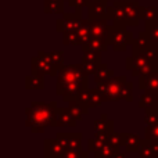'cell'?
I'll list each match as a JSON object with an SVG mask.
<instances>
[{"label":"cell","instance_id":"1","mask_svg":"<svg viewBox=\"0 0 158 158\" xmlns=\"http://www.w3.org/2000/svg\"><path fill=\"white\" fill-rule=\"evenodd\" d=\"M79 82H87V75L82 69V64L64 65L63 68L58 69L57 74V93L63 96L67 87Z\"/></svg>","mask_w":158,"mask_h":158},{"label":"cell","instance_id":"2","mask_svg":"<svg viewBox=\"0 0 158 158\" xmlns=\"http://www.w3.org/2000/svg\"><path fill=\"white\" fill-rule=\"evenodd\" d=\"M28 122L33 123L35 126H46L57 118V110L54 103L43 104V103H33L31 108H28Z\"/></svg>","mask_w":158,"mask_h":158},{"label":"cell","instance_id":"3","mask_svg":"<svg viewBox=\"0 0 158 158\" xmlns=\"http://www.w3.org/2000/svg\"><path fill=\"white\" fill-rule=\"evenodd\" d=\"M128 27L121 24H111L110 28V36H108V46H111L115 52H125L128 44L133 43V35L131 32H128L126 29Z\"/></svg>","mask_w":158,"mask_h":158},{"label":"cell","instance_id":"4","mask_svg":"<svg viewBox=\"0 0 158 158\" xmlns=\"http://www.w3.org/2000/svg\"><path fill=\"white\" fill-rule=\"evenodd\" d=\"M125 67L136 77H146V75H150L151 72L156 71V68L158 67V61L151 63L147 58L143 57L140 53H132V56L126 57Z\"/></svg>","mask_w":158,"mask_h":158},{"label":"cell","instance_id":"5","mask_svg":"<svg viewBox=\"0 0 158 158\" xmlns=\"http://www.w3.org/2000/svg\"><path fill=\"white\" fill-rule=\"evenodd\" d=\"M32 63V74H38V75H57L58 71L56 69V67L52 64L49 53L44 52H38L36 57H32L31 60Z\"/></svg>","mask_w":158,"mask_h":158},{"label":"cell","instance_id":"6","mask_svg":"<svg viewBox=\"0 0 158 158\" xmlns=\"http://www.w3.org/2000/svg\"><path fill=\"white\" fill-rule=\"evenodd\" d=\"M125 83H126V77L125 75H121V77H114L107 83L100 85L97 89L103 94L104 100H119L121 89H122V86Z\"/></svg>","mask_w":158,"mask_h":158},{"label":"cell","instance_id":"7","mask_svg":"<svg viewBox=\"0 0 158 158\" xmlns=\"http://www.w3.org/2000/svg\"><path fill=\"white\" fill-rule=\"evenodd\" d=\"M83 17H82V10H75L74 13H65L63 18H58L56 22V29L57 32L64 33L69 32V31H77L83 22Z\"/></svg>","mask_w":158,"mask_h":158},{"label":"cell","instance_id":"8","mask_svg":"<svg viewBox=\"0 0 158 158\" xmlns=\"http://www.w3.org/2000/svg\"><path fill=\"white\" fill-rule=\"evenodd\" d=\"M87 18L90 21L94 19H108L110 21V3L103 0H89L87 4Z\"/></svg>","mask_w":158,"mask_h":158},{"label":"cell","instance_id":"9","mask_svg":"<svg viewBox=\"0 0 158 158\" xmlns=\"http://www.w3.org/2000/svg\"><path fill=\"white\" fill-rule=\"evenodd\" d=\"M122 6L125 8L126 27H137L140 24V3L137 0H122Z\"/></svg>","mask_w":158,"mask_h":158},{"label":"cell","instance_id":"10","mask_svg":"<svg viewBox=\"0 0 158 158\" xmlns=\"http://www.w3.org/2000/svg\"><path fill=\"white\" fill-rule=\"evenodd\" d=\"M110 28L111 25L108 24V19H94L90 21V32L92 38L101 39V40H108L110 36Z\"/></svg>","mask_w":158,"mask_h":158},{"label":"cell","instance_id":"11","mask_svg":"<svg viewBox=\"0 0 158 158\" xmlns=\"http://www.w3.org/2000/svg\"><path fill=\"white\" fill-rule=\"evenodd\" d=\"M139 85L142 89H144L146 92L150 93H156L158 94V74L156 71L151 72L150 75H146V77H139Z\"/></svg>","mask_w":158,"mask_h":158},{"label":"cell","instance_id":"12","mask_svg":"<svg viewBox=\"0 0 158 158\" xmlns=\"http://www.w3.org/2000/svg\"><path fill=\"white\" fill-rule=\"evenodd\" d=\"M112 78H114V71H112L107 64L101 63L97 72L94 74V81H96V83H97V86L107 83V82H110Z\"/></svg>","mask_w":158,"mask_h":158},{"label":"cell","instance_id":"13","mask_svg":"<svg viewBox=\"0 0 158 158\" xmlns=\"http://www.w3.org/2000/svg\"><path fill=\"white\" fill-rule=\"evenodd\" d=\"M108 49V43L106 40H101V39H94L92 38L86 44L82 46L83 53L86 52H96V53H103Z\"/></svg>","mask_w":158,"mask_h":158},{"label":"cell","instance_id":"14","mask_svg":"<svg viewBox=\"0 0 158 158\" xmlns=\"http://www.w3.org/2000/svg\"><path fill=\"white\" fill-rule=\"evenodd\" d=\"M158 18V7L157 6H146L140 7V19L144 21V24H153L157 22Z\"/></svg>","mask_w":158,"mask_h":158},{"label":"cell","instance_id":"15","mask_svg":"<svg viewBox=\"0 0 158 158\" xmlns=\"http://www.w3.org/2000/svg\"><path fill=\"white\" fill-rule=\"evenodd\" d=\"M151 47L150 40H148L146 32H140L136 38L133 39V43H132V53H142L146 49Z\"/></svg>","mask_w":158,"mask_h":158},{"label":"cell","instance_id":"16","mask_svg":"<svg viewBox=\"0 0 158 158\" xmlns=\"http://www.w3.org/2000/svg\"><path fill=\"white\" fill-rule=\"evenodd\" d=\"M43 11L46 14L64 13V2L63 0H43Z\"/></svg>","mask_w":158,"mask_h":158},{"label":"cell","instance_id":"17","mask_svg":"<svg viewBox=\"0 0 158 158\" xmlns=\"http://www.w3.org/2000/svg\"><path fill=\"white\" fill-rule=\"evenodd\" d=\"M78 36H79V44L83 46L92 39V32H90V19H83L82 25L77 29Z\"/></svg>","mask_w":158,"mask_h":158},{"label":"cell","instance_id":"18","mask_svg":"<svg viewBox=\"0 0 158 158\" xmlns=\"http://www.w3.org/2000/svg\"><path fill=\"white\" fill-rule=\"evenodd\" d=\"M146 35H147L148 40H150L151 47L158 50V22L153 24H146Z\"/></svg>","mask_w":158,"mask_h":158},{"label":"cell","instance_id":"19","mask_svg":"<svg viewBox=\"0 0 158 158\" xmlns=\"http://www.w3.org/2000/svg\"><path fill=\"white\" fill-rule=\"evenodd\" d=\"M25 85H27L28 89H43L44 86L43 77L38 74H31L25 79Z\"/></svg>","mask_w":158,"mask_h":158},{"label":"cell","instance_id":"20","mask_svg":"<svg viewBox=\"0 0 158 158\" xmlns=\"http://www.w3.org/2000/svg\"><path fill=\"white\" fill-rule=\"evenodd\" d=\"M82 63H89V64H96V65H100V64H101V53H96V52H86V53H83Z\"/></svg>","mask_w":158,"mask_h":158},{"label":"cell","instance_id":"21","mask_svg":"<svg viewBox=\"0 0 158 158\" xmlns=\"http://www.w3.org/2000/svg\"><path fill=\"white\" fill-rule=\"evenodd\" d=\"M50 56V60H52V64L56 67V69H60L63 68V60H64V52L63 50H57V52H52L49 53Z\"/></svg>","mask_w":158,"mask_h":158},{"label":"cell","instance_id":"22","mask_svg":"<svg viewBox=\"0 0 158 158\" xmlns=\"http://www.w3.org/2000/svg\"><path fill=\"white\" fill-rule=\"evenodd\" d=\"M63 43L67 46H72V44H79V36L77 31H69V32L63 33Z\"/></svg>","mask_w":158,"mask_h":158},{"label":"cell","instance_id":"23","mask_svg":"<svg viewBox=\"0 0 158 158\" xmlns=\"http://www.w3.org/2000/svg\"><path fill=\"white\" fill-rule=\"evenodd\" d=\"M121 98H123V100H126V101L132 100V83L126 82L122 86V89H121Z\"/></svg>","mask_w":158,"mask_h":158},{"label":"cell","instance_id":"24","mask_svg":"<svg viewBox=\"0 0 158 158\" xmlns=\"http://www.w3.org/2000/svg\"><path fill=\"white\" fill-rule=\"evenodd\" d=\"M68 4L75 10H83L85 7H87L89 0H68Z\"/></svg>","mask_w":158,"mask_h":158},{"label":"cell","instance_id":"25","mask_svg":"<svg viewBox=\"0 0 158 158\" xmlns=\"http://www.w3.org/2000/svg\"><path fill=\"white\" fill-rule=\"evenodd\" d=\"M154 110H157V111H158V104H157V107H156V108H154Z\"/></svg>","mask_w":158,"mask_h":158},{"label":"cell","instance_id":"26","mask_svg":"<svg viewBox=\"0 0 158 158\" xmlns=\"http://www.w3.org/2000/svg\"><path fill=\"white\" fill-rule=\"evenodd\" d=\"M157 22H158V18H157Z\"/></svg>","mask_w":158,"mask_h":158}]
</instances>
